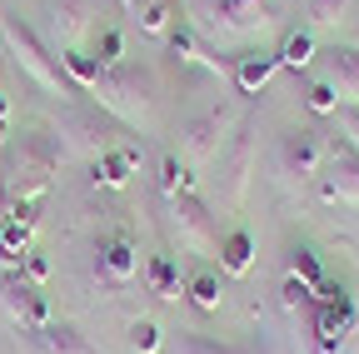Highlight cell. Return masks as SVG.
<instances>
[{"mask_svg":"<svg viewBox=\"0 0 359 354\" xmlns=\"http://www.w3.org/2000/svg\"><path fill=\"white\" fill-rule=\"evenodd\" d=\"M65 140L50 135V130H35V135H20V145H11L0 155V219H11L20 205L45 200L50 180L65 165Z\"/></svg>","mask_w":359,"mask_h":354,"instance_id":"6da1fadb","label":"cell"},{"mask_svg":"<svg viewBox=\"0 0 359 354\" xmlns=\"http://www.w3.org/2000/svg\"><path fill=\"white\" fill-rule=\"evenodd\" d=\"M90 105H100L125 130H145V135H155V130H160V80L145 65L100 70V80L90 85Z\"/></svg>","mask_w":359,"mask_h":354,"instance_id":"7a4b0ae2","label":"cell"},{"mask_svg":"<svg viewBox=\"0 0 359 354\" xmlns=\"http://www.w3.org/2000/svg\"><path fill=\"white\" fill-rule=\"evenodd\" d=\"M280 25V0H195V35L205 46H245Z\"/></svg>","mask_w":359,"mask_h":354,"instance_id":"3957f363","label":"cell"},{"mask_svg":"<svg viewBox=\"0 0 359 354\" xmlns=\"http://www.w3.org/2000/svg\"><path fill=\"white\" fill-rule=\"evenodd\" d=\"M0 40H6V50H11V60L40 85L45 95H60V100H75L80 90L70 85V75L60 70V55L45 46V40L25 25V20H15V15H0Z\"/></svg>","mask_w":359,"mask_h":354,"instance_id":"277c9868","label":"cell"},{"mask_svg":"<svg viewBox=\"0 0 359 354\" xmlns=\"http://www.w3.org/2000/svg\"><path fill=\"white\" fill-rule=\"evenodd\" d=\"M359 325V304L344 285H320L314 290V304H309V344L314 354H344L349 334Z\"/></svg>","mask_w":359,"mask_h":354,"instance_id":"5b68a950","label":"cell"},{"mask_svg":"<svg viewBox=\"0 0 359 354\" xmlns=\"http://www.w3.org/2000/svg\"><path fill=\"white\" fill-rule=\"evenodd\" d=\"M60 135H65V150L70 155L95 160V155L125 145V125H115L100 105H65L60 110Z\"/></svg>","mask_w":359,"mask_h":354,"instance_id":"8992f818","label":"cell"},{"mask_svg":"<svg viewBox=\"0 0 359 354\" xmlns=\"http://www.w3.org/2000/svg\"><path fill=\"white\" fill-rule=\"evenodd\" d=\"M170 205V215H165V225H170V235H175V245L180 250H190V254H219V230H215V215H210V205L200 200V195H175V200H165Z\"/></svg>","mask_w":359,"mask_h":354,"instance_id":"52a82bcc","label":"cell"},{"mask_svg":"<svg viewBox=\"0 0 359 354\" xmlns=\"http://www.w3.org/2000/svg\"><path fill=\"white\" fill-rule=\"evenodd\" d=\"M230 130H235V110L230 105H210L200 115H190L180 125V155L190 165H210L219 160V150L230 145Z\"/></svg>","mask_w":359,"mask_h":354,"instance_id":"ba28073f","label":"cell"},{"mask_svg":"<svg viewBox=\"0 0 359 354\" xmlns=\"http://www.w3.org/2000/svg\"><path fill=\"white\" fill-rule=\"evenodd\" d=\"M0 320H6L11 329H40L50 325V299H45L20 270H11V264H0Z\"/></svg>","mask_w":359,"mask_h":354,"instance_id":"9c48e42d","label":"cell"},{"mask_svg":"<svg viewBox=\"0 0 359 354\" xmlns=\"http://www.w3.org/2000/svg\"><path fill=\"white\" fill-rule=\"evenodd\" d=\"M250 175H255V125H235L230 145L219 150V175H215V180H219V200L230 205V210L245 205Z\"/></svg>","mask_w":359,"mask_h":354,"instance_id":"30bf717a","label":"cell"},{"mask_svg":"<svg viewBox=\"0 0 359 354\" xmlns=\"http://www.w3.org/2000/svg\"><path fill=\"white\" fill-rule=\"evenodd\" d=\"M330 150H334L330 135H325V130H314V125L285 130V135H280V170L294 175V180H314V175L325 170Z\"/></svg>","mask_w":359,"mask_h":354,"instance_id":"8fae6325","label":"cell"},{"mask_svg":"<svg viewBox=\"0 0 359 354\" xmlns=\"http://www.w3.org/2000/svg\"><path fill=\"white\" fill-rule=\"evenodd\" d=\"M135 275H140V245H135V235L120 225L95 245V280L105 290H125Z\"/></svg>","mask_w":359,"mask_h":354,"instance_id":"7c38bea8","label":"cell"},{"mask_svg":"<svg viewBox=\"0 0 359 354\" xmlns=\"http://www.w3.org/2000/svg\"><path fill=\"white\" fill-rule=\"evenodd\" d=\"M314 185H320V200H325V205H349V210H359V155H354V150H330L325 170L314 175Z\"/></svg>","mask_w":359,"mask_h":354,"instance_id":"4fadbf2b","label":"cell"},{"mask_svg":"<svg viewBox=\"0 0 359 354\" xmlns=\"http://www.w3.org/2000/svg\"><path fill=\"white\" fill-rule=\"evenodd\" d=\"M15 344H20V354H100L75 325H60V320L40 325V329H15Z\"/></svg>","mask_w":359,"mask_h":354,"instance_id":"5bb4252c","label":"cell"},{"mask_svg":"<svg viewBox=\"0 0 359 354\" xmlns=\"http://www.w3.org/2000/svg\"><path fill=\"white\" fill-rule=\"evenodd\" d=\"M45 15L55 30V50H75L95 30V0H45Z\"/></svg>","mask_w":359,"mask_h":354,"instance_id":"9a60e30c","label":"cell"},{"mask_svg":"<svg viewBox=\"0 0 359 354\" xmlns=\"http://www.w3.org/2000/svg\"><path fill=\"white\" fill-rule=\"evenodd\" d=\"M280 75V55L275 50H240L235 55V65H230V80H235V90L240 95H259V90H269V80Z\"/></svg>","mask_w":359,"mask_h":354,"instance_id":"2e32d148","label":"cell"},{"mask_svg":"<svg viewBox=\"0 0 359 354\" xmlns=\"http://www.w3.org/2000/svg\"><path fill=\"white\" fill-rule=\"evenodd\" d=\"M140 170V145H115L105 155L90 160V185H100V190H125L130 185V175Z\"/></svg>","mask_w":359,"mask_h":354,"instance_id":"e0dca14e","label":"cell"},{"mask_svg":"<svg viewBox=\"0 0 359 354\" xmlns=\"http://www.w3.org/2000/svg\"><path fill=\"white\" fill-rule=\"evenodd\" d=\"M120 6L150 40H170V30L180 25V0H120Z\"/></svg>","mask_w":359,"mask_h":354,"instance_id":"ac0fdd59","label":"cell"},{"mask_svg":"<svg viewBox=\"0 0 359 354\" xmlns=\"http://www.w3.org/2000/svg\"><path fill=\"white\" fill-rule=\"evenodd\" d=\"M330 55V85H334V95L339 105H359V46H334L325 50Z\"/></svg>","mask_w":359,"mask_h":354,"instance_id":"d6986e66","label":"cell"},{"mask_svg":"<svg viewBox=\"0 0 359 354\" xmlns=\"http://www.w3.org/2000/svg\"><path fill=\"white\" fill-rule=\"evenodd\" d=\"M219 270L230 275V280H245V275L255 270V235H250V230L219 235Z\"/></svg>","mask_w":359,"mask_h":354,"instance_id":"ffe728a7","label":"cell"},{"mask_svg":"<svg viewBox=\"0 0 359 354\" xmlns=\"http://www.w3.org/2000/svg\"><path fill=\"white\" fill-rule=\"evenodd\" d=\"M145 285H150V294L155 299H185V280H180V264L170 259V254H150V264H145Z\"/></svg>","mask_w":359,"mask_h":354,"instance_id":"44dd1931","label":"cell"},{"mask_svg":"<svg viewBox=\"0 0 359 354\" xmlns=\"http://www.w3.org/2000/svg\"><path fill=\"white\" fill-rule=\"evenodd\" d=\"M160 195L175 200V195H195V175H190V160L180 155V150H165L160 155Z\"/></svg>","mask_w":359,"mask_h":354,"instance_id":"7402d4cb","label":"cell"},{"mask_svg":"<svg viewBox=\"0 0 359 354\" xmlns=\"http://www.w3.org/2000/svg\"><path fill=\"white\" fill-rule=\"evenodd\" d=\"M185 299L200 309V315H215V309H219V299H224L219 275H215V270H195V275L185 280Z\"/></svg>","mask_w":359,"mask_h":354,"instance_id":"603a6c76","label":"cell"},{"mask_svg":"<svg viewBox=\"0 0 359 354\" xmlns=\"http://www.w3.org/2000/svg\"><path fill=\"white\" fill-rule=\"evenodd\" d=\"M60 70L70 75V85H75L80 95H90V85L100 80V60L90 55L85 46H75V50H60Z\"/></svg>","mask_w":359,"mask_h":354,"instance_id":"cb8c5ba5","label":"cell"},{"mask_svg":"<svg viewBox=\"0 0 359 354\" xmlns=\"http://www.w3.org/2000/svg\"><path fill=\"white\" fill-rule=\"evenodd\" d=\"M275 55H280V70H309L314 65V30H290Z\"/></svg>","mask_w":359,"mask_h":354,"instance_id":"d4e9b609","label":"cell"},{"mask_svg":"<svg viewBox=\"0 0 359 354\" xmlns=\"http://www.w3.org/2000/svg\"><path fill=\"white\" fill-rule=\"evenodd\" d=\"M290 275H294L299 285H309V290H320V285H325V264H320V254H314L309 245H294V250H290Z\"/></svg>","mask_w":359,"mask_h":354,"instance_id":"484cf974","label":"cell"},{"mask_svg":"<svg viewBox=\"0 0 359 354\" xmlns=\"http://www.w3.org/2000/svg\"><path fill=\"white\" fill-rule=\"evenodd\" d=\"M125 344H130V354H160L165 349V329L155 320H135L125 329Z\"/></svg>","mask_w":359,"mask_h":354,"instance_id":"4316f807","label":"cell"},{"mask_svg":"<svg viewBox=\"0 0 359 354\" xmlns=\"http://www.w3.org/2000/svg\"><path fill=\"white\" fill-rule=\"evenodd\" d=\"M100 60V70H115V65H125V35L115 30V25H105L100 35H95V50H90Z\"/></svg>","mask_w":359,"mask_h":354,"instance_id":"83f0119b","label":"cell"},{"mask_svg":"<svg viewBox=\"0 0 359 354\" xmlns=\"http://www.w3.org/2000/svg\"><path fill=\"white\" fill-rule=\"evenodd\" d=\"M309 25H320V30H330V25H339L344 20V11H349V0H309Z\"/></svg>","mask_w":359,"mask_h":354,"instance_id":"f1b7e54d","label":"cell"},{"mask_svg":"<svg viewBox=\"0 0 359 354\" xmlns=\"http://www.w3.org/2000/svg\"><path fill=\"white\" fill-rule=\"evenodd\" d=\"M175 354H240V349L219 344V339H205V334H180L175 339Z\"/></svg>","mask_w":359,"mask_h":354,"instance_id":"f546056e","label":"cell"},{"mask_svg":"<svg viewBox=\"0 0 359 354\" xmlns=\"http://www.w3.org/2000/svg\"><path fill=\"white\" fill-rule=\"evenodd\" d=\"M304 100H309L314 115H339V95H334V85H330V80H314Z\"/></svg>","mask_w":359,"mask_h":354,"instance_id":"4dcf8cb0","label":"cell"},{"mask_svg":"<svg viewBox=\"0 0 359 354\" xmlns=\"http://www.w3.org/2000/svg\"><path fill=\"white\" fill-rule=\"evenodd\" d=\"M334 130H339L344 150H354V155H359V105H339V115H334Z\"/></svg>","mask_w":359,"mask_h":354,"instance_id":"1f68e13d","label":"cell"},{"mask_svg":"<svg viewBox=\"0 0 359 354\" xmlns=\"http://www.w3.org/2000/svg\"><path fill=\"white\" fill-rule=\"evenodd\" d=\"M15 270H20V275H25V280H30L35 290H45V280H50V259H45L40 250H30V254H25V259L15 264Z\"/></svg>","mask_w":359,"mask_h":354,"instance_id":"d6a6232c","label":"cell"},{"mask_svg":"<svg viewBox=\"0 0 359 354\" xmlns=\"http://www.w3.org/2000/svg\"><path fill=\"white\" fill-rule=\"evenodd\" d=\"M15 135V105H11V95L0 90V145H6Z\"/></svg>","mask_w":359,"mask_h":354,"instance_id":"836d02e7","label":"cell"}]
</instances>
